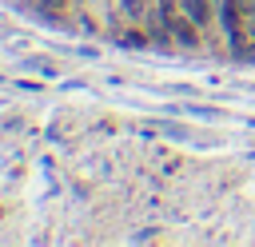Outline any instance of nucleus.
I'll list each match as a JSON object with an SVG mask.
<instances>
[{
    "mask_svg": "<svg viewBox=\"0 0 255 247\" xmlns=\"http://www.w3.org/2000/svg\"><path fill=\"white\" fill-rule=\"evenodd\" d=\"M167 28H171V36H175L179 44H187V48L199 44V24H195L191 16H167Z\"/></svg>",
    "mask_w": 255,
    "mask_h": 247,
    "instance_id": "1",
    "label": "nucleus"
},
{
    "mask_svg": "<svg viewBox=\"0 0 255 247\" xmlns=\"http://www.w3.org/2000/svg\"><path fill=\"white\" fill-rule=\"evenodd\" d=\"M179 4H183V16H191L195 24L207 20V0H179Z\"/></svg>",
    "mask_w": 255,
    "mask_h": 247,
    "instance_id": "2",
    "label": "nucleus"
},
{
    "mask_svg": "<svg viewBox=\"0 0 255 247\" xmlns=\"http://www.w3.org/2000/svg\"><path fill=\"white\" fill-rule=\"evenodd\" d=\"M124 12H128V16H139V12H143V0H124Z\"/></svg>",
    "mask_w": 255,
    "mask_h": 247,
    "instance_id": "3",
    "label": "nucleus"
}]
</instances>
